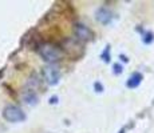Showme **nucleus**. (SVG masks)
<instances>
[{"instance_id": "7ed1b4c3", "label": "nucleus", "mask_w": 154, "mask_h": 133, "mask_svg": "<svg viewBox=\"0 0 154 133\" xmlns=\"http://www.w3.org/2000/svg\"><path fill=\"white\" fill-rule=\"evenodd\" d=\"M44 75H46V79L50 84H55L59 79V72L55 68H47V69L44 71Z\"/></svg>"}, {"instance_id": "f257e3e1", "label": "nucleus", "mask_w": 154, "mask_h": 133, "mask_svg": "<svg viewBox=\"0 0 154 133\" xmlns=\"http://www.w3.org/2000/svg\"><path fill=\"white\" fill-rule=\"evenodd\" d=\"M3 116H4L5 120L11 121V123H16V121L24 120V113H23L17 106H14V105L7 106V108L4 109V112H3Z\"/></svg>"}, {"instance_id": "f03ea898", "label": "nucleus", "mask_w": 154, "mask_h": 133, "mask_svg": "<svg viewBox=\"0 0 154 133\" xmlns=\"http://www.w3.org/2000/svg\"><path fill=\"white\" fill-rule=\"evenodd\" d=\"M40 55L44 57V60L54 61V60H56V59H59L60 52H59L56 48H54L52 45H44V47L40 48Z\"/></svg>"}]
</instances>
